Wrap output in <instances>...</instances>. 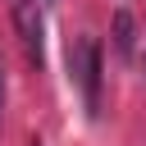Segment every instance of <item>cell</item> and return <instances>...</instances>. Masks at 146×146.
I'll return each instance as SVG.
<instances>
[{
	"instance_id": "obj_1",
	"label": "cell",
	"mask_w": 146,
	"mask_h": 146,
	"mask_svg": "<svg viewBox=\"0 0 146 146\" xmlns=\"http://www.w3.org/2000/svg\"><path fill=\"white\" fill-rule=\"evenodd\" d=\"M68 73H73V82H78V91H82L87 114L96 119V114H100V46H96V36H78V41H73V50H68Z\"/></svg>"
},
{
	"instance_id": "obj_2",
	"label": "cell",
	"mask_w": 146,
	"mask_h": 146,
	"mask_svg": "<svg viewBox=\"0 0 146 146\" xmlns=\"http://www.w3.org/2000/svg\"><path fill=\"white\" fill-rule=\"evenodd\" d=\"M14 23L23 32V46H27L32 64H41L46 59V36H41V9H36V0H14Z\"/></svg>"
},
{
	"instance_id": "obj_3",
	"label": "cell",
	"mask_w": 146,
	"mask_h": 146,
	"mask_svg": "<svg viewBox=\"0 0 146 146\" xmlns=\"http://www.w3.org/2000/svg\"><path fill=\"white\" fill-rule=\"evenodd\" d=\"M110 41H114V55H119V59H132V55H137V18H132L128 9H114Z\"/></svg>"
},
{
	"instance_id": "obj_4",
	"label": "cell",
	"mask_w": 146,
	"mask_h": 146,
	"mask_svg": "<svg viewBox=\"0 0 146 146\" xmlns=\"http://www.w3.org/2000/svg\"><path fill=\"white\" fill-rule=\"evenodd\" d=\"M0 114H5V82H0Z\"/></svg>"
},
{
	"instance_id": "obj_5",
	"label": "cell",
	"mask_w": 146,
	"mask_h": 146,
	"mask_svg": "<svg viewBox=\"0 0 146 146\" xmlns=\"http://www.w3.org/2000/svg\"><path fill=\"white\" fill-rule=\"evenodd\" d=\"M32 146H41V141H36V137H32Z\"/></svg>"
}]
</instances>
